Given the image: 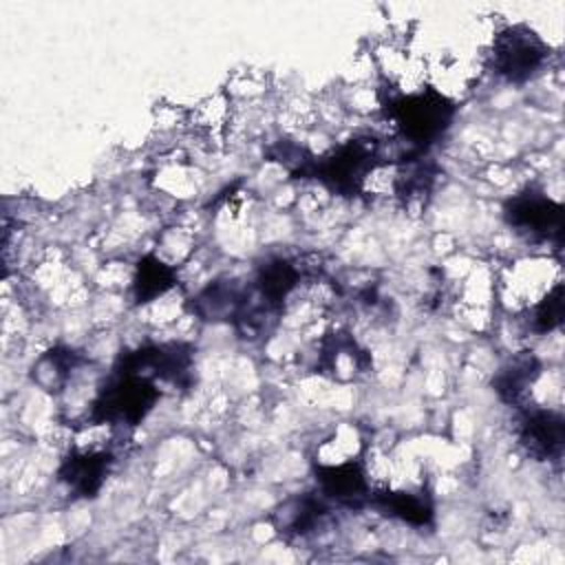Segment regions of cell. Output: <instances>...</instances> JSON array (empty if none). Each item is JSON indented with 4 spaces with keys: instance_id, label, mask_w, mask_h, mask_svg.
I'll use <instances>...</instances> for the list:
<instances>
[{
    "instance_id": "1",
    "label": "cell",
    "mask_w": 565,
    "mask_h": 565,
    "mask_svg": "<svg viewBox=\"0 0 565 565\" xmlns=\"http://www.w3.org/2000/svg\"><path fill=\"white\" fill-rule=\"evenodd\" d=\"M388 115L415 152H424L450 126L455 104L439 90L426 88L391 99Z\"/></svg>"
},
{
    "instance_id": "2",
    "label": "cell",
    "mask_w": 565,
    "mask_h": 565,
    "mask_svg": "<svg viewBox=\"0 0 565 565\" xmlns=\"http://www.w3.org/2000/svg\"><path fill=\"white\" fill-rule=\"evenodd\" d=\"M159 399V388L154 380L115 369L113 380L99 391L90 408V419L95 424H139Z\"/></svg>"
},
{
    "instance_id": "3",
    "label": "cell",
    "mask_w": 565,
    "mask_h": 565,
    "mask_svg": "<svg viewBox=\"0 0 565 565\" xmlns=\"http://www.w3.org/2000/svg\"><path fill=\"white\" fill-rule=\"evenodd\" d=\"M377 146L369 139H351L322 161H311L300 168V174L320 179L338 194H355L364 179L377 166Z\"/></svg>"
},
{
    "instance_id": "4",
    "label": "cell",
    "mask_w": 565,
    "mask_h": 565,
    "mask_svg": "<svg viewBox=\"0 0 565 565\" xmlns=\"http://www.w3.org/2000/svg\"><path fill=\"white\" fill-rule=\"evenodd\" d=\"M547 57L545 44L523 26L501 31L492 46V66L508 82L521 84L530 79Z\"/></svg>"
},
{
    "instance_id": "5",
    "label": "cell",
    "mask_w": 565,
    "mask_h": 565,
    "mask_svg": "<svg viewBox=\"0 0 565 565\" xmlns=\"http://www.w3.org/2000/svg\"><path fill=\"white\" fill-rule=\"evenodd\" d=\"M505 218L519 232H525L539 241H558L563 230V207L561 203L536 194L525 192L516 194L505 205Z\"/></svg>"
},
{
    "instance_id": "6",
    "label": "cell",
    "mask_w": 565,
    "mask_h": 565,
    "mask_svg": "<svg viewBox=\"0 0 565 565\" xmlns=\"http://www.w3.org/2000/svg\"><path fill=\"white\" fill-rule=\"evenodd\" d=\"M113 466V455L106 450L71 452L60 466V481L77 497H95L104 486Z\"/></svg>"
},
{
    "instance_id": "7",
    "label": "cell",
    "mask_w": 565,
    "mask_h": 565,
    "mask_svg": "<svg viewBox=\"0 0 565 565\" xmlns=\"http://www.w3.org/2000/svg\"><path fill=\"white\" fill-rule=\"evenodd\" d=\"M316 479L324 497L347 508H360L371 501L366 475L360 461H342L335 466H318Z\"/></svg>"
},
{
    "instance_id": "8",
    "label": "cell",
    "mask_w": 565,
    "mask_h": 565,
    "mask_svg": "<svg viewBox=\"0 0 565 565\" xmlns=\"http://www.w3.org/2000/svg\"><path fill=\"white\" fill-rule=\"evenodd\" d=\"M565 441L563 417L554 411H532L521 424V444L539 459L558 457Z\"/></svg>"
},
{
    "instance_id": "9",
    "label": "cell",
    "mask_w": 565,
    "mask_h": 565,
    "mask_svg": "<svg viewBox=\"0 0 565 565\" xmlns=\"http://www.w3.org/2000/svg\"><path fill=\"white\" fill-rule=\"evenodd\" d=\"M298 278L300 274L289 260H271L263 265L256 278V287L263 298V305L267 309L278 307L289 296V291L298 285Z\"/></svg>"
},
{
    "instance_id": "10",
    "label": "cell",
    "mask_w": 565,
    "mask_h": 565,
    "mask_svg": "<svg viewBox=\"0 0 565 565\" xmlns=\"http://www.w3.org/2000/svg\"><path fill=\"white\" fill-rule=\"evenodd\" d=\"M373 503L386 514L402 519L411 525H428L433 519V503L424 494L415 492H377Z\"/></svg>"
},
{
    "instance_id": "11",
    "label": "cell",
    "mask_w": 565,
    "mask_h": 565,
    "mask_svg": "<svg viewBox=\"0 0 565 565\" xmlns=\"http://www.w3.org/2000/svg\"><path fill=\"white\" fill-rule=\"evenodd\" d=\"M174 285V271L157 256H143L137 265L132 280V298L137 305L150 302L157 296H163Z\"/></svg>"
},
{
    "instance_id": "12",
    "label": "cell",
    "mask_w": 565,
    "mask_h": 565,
    "mask_svg": "<svg viewBox=\"0 0 565 565\" xmlns=\"http://www.w3.org/2000/svg\"><path fill=\"white\" fill-rule=\"evenodd\" d=\"M536 375H539V364L532 355L516 358L510 366L501 369V373L494 380V388L505 402L516 404Z\"/></svg>"
},
{
    "instance_id": "13",
    "label": "cell",
    "mask_w": 565,
    "mask_h": 565,
    "mask_svg": "<svg viewBox=\"0 0 565 565\" xmlns=\"http://www.w3.org/2000/svg\"><path fill=\"white\" fill-rule=\"evenodd\" d=\"M563 320V285H556L536 307L532 316V324L539 333L552 331Z\"/></svg>"
}]
</instances>
